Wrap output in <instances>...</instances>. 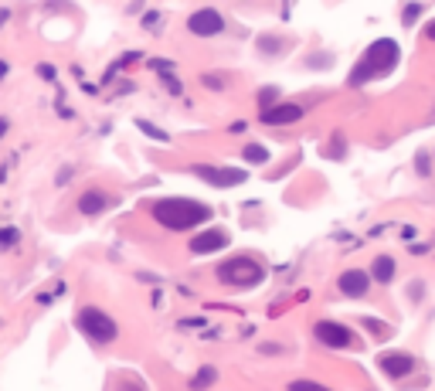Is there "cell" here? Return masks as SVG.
<instances>
[{
	"instance_id": "cell-1",
	"label": "cell",
	"mask_w": 435,
	"mask_h": 391,
	"mask_svg": "<svg viewBox=\"0 0 435 391\" xmlns=\"http://www.w3.org/2000/svg\"><path fill=\"white\" fill-rule=\"evenodd\" d=\"M154 218L171 232H187V228H198L211 218V208L201 201H190V198H163L154 204Z\"/></svg>"
},
{
	"instance_id": "cell-2",
	"label": "cell",
	"mask_w": 435,
	"mask_h": 391,
	"mask_svg": "<svg viewBox=\"0 0 435 391\" xmlns=\"http://www.w3.org/2000/svg\"><path fill=\"white\" fill-rule=\"evenodd\" d=\"M398 45L394 41H388V38H381V41H374L364 55H360V62L350 68V85H367V82H374V78L388 75L391 68L398 65Z\"/></svg>"
},
{
	"instance_id": "cell-3",
	"label": "cell",
	"mask_w": 435,
	"mask_h": 391,
	"mask_svg": "<svg viewBox=\"0 0 435 391\" xmlns=\"http://www.w3.org/2000/svg\"><path fill=\"white\" fill-rule=\"evenodd\" d=\"M78 330L92 341V344H112L116 337H119V327H116V320L109 316V313L95 310V306H85V310H78L75 316Z\"/></svg>"
},
{
	"instance_id": "cell-4",
	"label": "cell",
	"mask_w": 435,
	"mask_h": 391,
	"mask_svg": "<svg viewBox=\"0 0 435 391\" xmlns=\"http://www.w3.org/2000/svg\"><path fill=\"white\" fill-rule=\"evenodd\" d=\"M218 279L228 282V286H255V282L265 279V269L249 255H238V259H228L218 266Z\"/></svg>"
},
{
	"instance_id": "cell-5",
	"label": "cell",
	"mask_w": 435,
	"mask_h": 391,
	"mask_svg": "<svg viewBox=\"0 0 435 391\" xmlns=\"http://www.w3.org/2000/svg\"><path fill=\"white\" fill-rule=\"evenodd\" d=\"M194 173L201 181H208V184H215V188H235V184L245 181V171H238V167H208V164H198Z\"/></svg>"
},
{
	"instance_id": "cell-6",
	"label": "cell",
	"mask_w": 435,
	"mask_h": 391,
	"mask_svg": "<svg viewBox=\"0 0 435 391\" xmlns=\"http://www.w3.org/2000/svg\"><path fill=\"white\" fill-rule=\"evenodd\" d=\"M187 28L198 34V38H211V34H221L225 31V17L211 11V7H204V11H194V14L187 17Z\"/></svg>"
},
{
	"instance_id": "cell-7",
	"label": "cell",
	"mask_w": 435,
	"mask_h": 391,
	"mask_svg": "<svg viewBox=\"0 0 435 391\" xmlns=\"http://www.w3.org/2000/svg\"><path fill=\"white\" fill-rule=\"evenodd\" d=\"M313 333H316V341L326 347H350L354 344V333L343 327V323H333V320H320V323L313 327Z\"/></svg>"
},
{
	"instance_id": "cell-8",
	"label": "cell",
	"mask_w": 435,
	"mask_h": 391,
	"mask_svg": "<svg viewBox=\"0 0 435 391\" xmlns=\"http://www.w3.org/2000/svg\"><path fill=\"white\" fill-rule=\"evenodd\" d=\"M377 368L385 371L388 377H404V375H412L415 371V358L412 354H404V350H391V354H381L377 358Z\"/></svg>"
},
{
	"instance_id": "cell-9",
	"label": "cell",
	"mask_w": 435,
	"mask_h": 391,
	"mask_svg": "<svg viewBox=\"0 0 435 391\" xmlns=\"http://www.w3.org/2000/svg\"><path fill=\"white\" fill-rule=\"evenodd\" d=\"M340 293L350 299H360L367 296V289H371V276L364 272V269H347V272H340Z\"/></svg>"
},
{
	"instance_id": "cell-10",
	"label": "cell",
	"mask_w": 435,
	"mask_h": 391,
	"mask_svg": "<svg viewBox=\"0 0 435 391\" xmlns=\"http://www.w3.org/2000/svg\"><path fill=\"white\" fill-rule=\"evenodd\" d=\"M303 106L299 102H279V106H269L262 109V123L269 126H282V123H296V119H303Z\"/></svg>"
},
{
	"instance_id": "cell-11",
	"label": "cell",
	"mask_w": 435,
	"mask_h": 391,
	"mask_svg": "<svg viewBox=\"0 0 435 391\" xmlns=\"http://www.w3.org/2000/svg\"><path fill=\"white\" fill-rule=\"evenodd\" d=\"M225 245H228V232H221V228H211V232L190 238V252L194 255H208V252H218V249H225Z\"/></svg>"
},
{
	"instance_id": "cell-12",
	"label": "cell",
	"mask_w": 435,
	"mask_h": 391,
	"mask_svg": "<svg viewBox=\"0 0 435 391\" xmlns=\"http://www.w3.org/2000/svg\"><path fill=\"white\" fill-rule=\"evenodd\" d=\"M109 208V194L99 188H89L82 191V198H78V211L85 215V218H95V215H102Z\"/></svg>"
},
{
	"instance_id": "cell-13",
	"label": "cell",
	"mask_w": 435,
	"mask_h": 391,
	"mask_svg": "<svg viewBox=\"0 0 435 391\" xmlns=\"http://www.w3.org/2000/svg\"><path fill=\"white\" fill-rule=\"evenodd\" d=\"M394 272H398V266H394V259H391V255H377V259H374V266H371V279H377V282H391V279H394Z\"/></svg>"
},
{
	"instance_id": "cell-14",
	"label": "cell",
	"mask_w": 435,
	"mask_h": 391,
	"mask_svg": "<svg viewBox=\"0 0 435 391\" xmlns=\"http://www.w3.org/2000/svg\"><path fill=\"white\" fill-rule=\"evenodd\" d=\"M215 377H218L215 368H204V371H198V375H194V381H190V388H194V391H204L208 385H211V381H215Z\"/></svg>"
},
{
	"instance_id": "cell-15",
	"label": "cell",
	"mask_w": 435,
	"mask_h": 391,
	"mask_svg": "<svg viewBox=\"0 0 435 391\" xmlns=\"http://www.w3.org/2000/svg\"><path fill=\"white\" fill-rule=\"evenodd\" d=\"M289 391H330V388L316 385V381H306V377H299V381H289Z\"/></svg>"
},
{
	"instance_id": "cell-16",
	"label": "cell",
	"mask_w": 435,
	"mask_h": 391,
	"mask_svg": "<svg viewBox=\"0 0 435 391\" xmlns=\"http://www.w3.org/2000/svg\"><path fill=\"white\" fill-rule=\"evenodd\" d=\"M245 160L265 164V160H269V154H265V146H255V143H252V146H245Z\"/></svg>"
},
{
	"instance_id": "cell-17",
	"label": "cell",
	"mask_w": 435,
	"mask_h": 391,
	"mask_svg": "<svg viewBox=\"0 0 435 391\" xmlns=\"http://www.w3.org/2000/svg\"><path fill=\"white\" fill-rule=\"evenodd\" d=\"M119 391H146L140 385V377H136V381H133V377H123V381H119Z\"/></svg>"
},
{
	"instance_id": "cell-18",
	"label": "cell",
	"mask_w": 435,
	"mask_h": 391,
	"mask_svg": "<svg viewBox=\"0 0 435 391\" xmlns=\"http://www.w3.org/2000/svg\"><path fill=\"white\" fill-rule=\"evenodd\" d=\"M0 242H17V232H0Z\"/></svg>"
},
{
	"instance_id": "cell-19",
	"label": "cell",
	"mask_w": 435,
	"mask_h": 391,
	"mask_svg": "<svg viewBox=\"0 0 435 391\" xmlns=\"http://www.w3.org/2000/svg\"><path fill=\"white\" fill-rule=\"evenodd\" d=\"M425 34H429V38H432V41H435V21H432V24H429V31H425Z\"/></svg>"
},
{
	"instance_id": "cell-20",
	"label": "cell",
	"mask_w": 435,
	"mask_h": 391,
	"mask_svg": "<svg viewBox=\"0 0 435 391\" xmlns=\"http://www.w3.org/2000/svg\"><path fill=\"white\" fill-rule=\"evenodd\" d=\"M4 129H7V123H4V119H0V133H4Z\"/></svg>"
}]
</instances>
